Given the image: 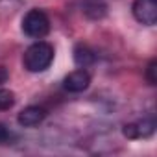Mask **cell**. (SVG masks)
Masks as SVG:
<instances>
[{"mask_svg": "<svg viewBox=\"0 0 157 157\" xmlns=\"http://www.w3.org/2000/svg\"><path fill=\"white\" fill-rule=\"evenodd\" d=\"M54 61V46L44 43V41H37L32 46L26 48L22 63L24 68L30 72H44Z\"/></svg>", "mask_w": 157, "mask_h": 157, "instance_id": "6da1fadb", "label": "cell"}, {"mask_svg": "<svg viewBox=\"0 0 157 157\" xmlns=\"http://www.w3.org/2000/svg\"><path fill=\"white\" fill-rule=\"evenodd\" d=\"M22 32L32 39H43L50 32V19L41 10H30L22 19Z\"/></svg>", "mask_w": 157, "mask_h": 157, "instance_id": "7a4b0ae2", "label": "cell"}, {"mask_svg": "<svg viewBox=\"0 0 157 157\" xmlns=\"http://www.w3.org/2000/svg\"><path fill=\"white\" fill-rule=\"evenodd\" d=\"M131 11L137 22L144 26H153L157 22V0H135Z\"/></svg>", "mask_w": 157, "mask_h": 157, "instance_id": "3957f363", "label": "cell"}, {"mask_svg": "<svg viewBox=\"0 0 157 157\" xmlns=\"http://www.w3.org/2000/svg\"><path fill=\"white\" fill-rule=\"evenodd\" d=\"M89 85H91V76L83 68H78V70L70 72L63 80V87L68 93H83Z\"/></svg>", "mask_w": 157, "mask_h": 157, "instance_id": "277c9868", "label": "cell"}, {"mask_svg": "<svg viewBox=\"0 0 157 157\" xmlns=\"http://www.w3.org/2000/svg\"><path fill=\"white\" fill-rule=\"evenodd\" d=\"M44 118H46V111H44L43 107H39V105H28V107H24V109L19 113V117H17V120H19V124H21L22 128H35V126H39Z\"/></svg>", "mask_w": 157, "mask_h": 157, "instance_id": "5b68a950", "label": "cell"}, {"mask_svg": "<svg viewBox=\"0 0 157 157\" xmlns=\"http://www.w3.org/2000/svg\"><path fill=\"white\" fill-rule=\"evenodd\" d=\"M155 131V122L151 118H144L135 124H126L124 126V137L128 139H146Z\"/></svg>", "mask_w": 157, "mask_h": 157, "instance_id": "8992f818", "label": "cell"}, {"mask_svg": "<svg viewBox=\"0 0 157 157\" xmlns=\"http://www.w3.org/2000/svg\"><path fill=\"white\" fill-rule=\"evenodd\" d=\"M82 10H83V15L87 19H93V21L104 19L105 13H107V6H105V2H102V0H85Z\"/></svg>", "mask_w": 157, "mask_h": 157, "instance_id": "52a82bcc", "label": "cell"}, {"mask_svg": "<svg viewBox=\"0 0 157 157\" xmlns=\"http://www.w3.org/2000/svg\"><path fill=\"white\" fill-rule=\"evenodd\" d=\"M94 61H96V54L89 46L76 44V48H74V63L78 67H83L85 68V67H91Z\"/></svg>", "mask_w": 157, "mask_h": 157, "instance_id": "ba28073f", "label": "cell"}, {"mask_svg": "<svg viewBox=\"0 0 157 157\" xmlns=\"http://www.w3.org/2000/svg\"><path fill=\"white\" fill-rule=\"evenodd\" d=\"M17 140V133H13L6 124H0V146H10Z\"/></svg>", "mask_w": 157, "mask_h": 157, "instance_id": "9c48e42d", "label": "cell"}, {"mask_svg": "<svg viewBox=\"0 0 157 157\" xmlns=\"http://www.w3.org/2000/svg\"><path fill=\"white\" fill-rule=\"evenodd\" d=\"M13 104H15V94L8 89L0 87V111H6V109L13 107Z\"/></svg>", "mask_w": 157, "mask_h": 157, "instance_id": "30bf717a", "label": "cell"}, {"mask_svg": "<svg viewBox=\"0 0 157 157\" xmlns=\"http://www.w3.org/2000/svg\"><path fill=\"white\" fill-rule=\"evenodd\" d=\"M155 72H157V61L151 59L150 65H148V68H146V80H148L150 85H155L157 83V74Z\"/></svg>", "mask_w": 157, "mask_h": 157, "instance_id": "8fae6325", "label": "cell"}, {"mask_svg": "<svg viewBox=\"0 0 157 157\" xmlns=\"http://www.w3.org/2000/svg\"><path fill=\"white\" fill-rule=\"evenodd\" d=\"M8 80H10V72H8V68H6V67H0V87H2Z\"/></svg>", "mask_w": 157, "mask_h": 157, "instance_id": "7c38bea8", "label": "cell"}]
</instances>
